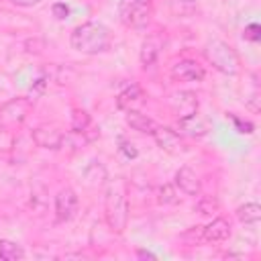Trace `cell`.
Masks as SVG:
<instances>
[{
	"mask_svg": "<svg viewBox=\"0 0 261 261\" xmlns=\"http://www.w3.org/2000/svg\"><path fill=\"white\" fill-rule=\"evenodd\" d=\"M110 41H112V35L108 31V27H104L102 22H94V20L77 24L69 35L71 49H75L84 55L104 53L110 47Z\"/></svg>",
	"mask_w": 261,
	"mask_h": 261,
	"instance_id": "1",
	"label": "cell"
},
{
	"mask_svg": "<svg viewBox=\"0 0 261 261\" xmlns=\"http://www.w3.org/2000/svg\"><path fill=\"white\" fill-rule=\"evenodd\" d=\"M204 57L216 71H220L224 75H237L241 69L237 51L220 39H212L204 45Z\"/></svg>",
	"mask_w": 261,
	"mask_h": 261,
	"instance_id": "2",
	"label": "cell"
},
{
	"mask_svg": "<svg viewBox=\"0 0 261 261\" xmlns=\"http://www.w3.org/2000/svg\"><path fill=\"white\" fill-rule=\"evenodd\" d=\"M104 220L116 234H120L128 224V202L124 192L116 186H110L104 194Z\"/></svg>",
	"mask_w": 261,
	"mask_h": 261,
	"instance_id": "3",
	"label": "cell"
},
{
	"mask_svg": "<svg viewBox=\"0 0 261 261\" xmlns=\"http://www.w3.org/2000/svg\"><path fill=\"white\" fill-rule=\"evenodd\" d=\"M151 0H118V16L126 27L145 29L151 20Z\"/></svg>",
	"mask_w": 261,
	"mask_h": 261,
	"instance_id": "4",
	"label": "cell"
},
{
	"mask_svg": "<svg viewBox=\"0 0 261 261\" xmlns=\"http://www.w3.org/2000/svg\"><path fill=\"white\" fill-rule=\"evenodd\" d=\"M31 110H33V100L31 98H24V96L12 98L6 104H2V108H0V124L6 126V128L20 126L27 120Z\"/></svg>",
	"mask_w": 261,
	"mask_h": 261,
	"instance_id": "5",
	"label": "cell"
},
{
	"mask_svg": "<svg viewBox=\"0 0 261 261\" xmlns=\"http://www.w3.org/2000/svg\"><path fill=\"white\" fill-rule=\"evenodd\" d=\"M151 137L155 139L157 147L169 155H179L186 151V143L184 139L179 137L177 130L169 128V126H155V130L151 133Z\"/></svg>",
	"mask_w": 261,
	"mask_h": 261,
	"instance_id": "6",
	"label": "cell"
},
{
	"mask_svg": "<svg viewBox=\"0 0 261 261\" xmlns=\"http://www.w3.org/2000/svg\"><path fill=\"white\" fill-rule=\"evenodd\" d=\"M33 143L41 149H61V141H63V133L59 130V126L55 124H39L33 128Z\"/></svg>",
	"mask_w": 261,
	"mask_h": 261,
	"instance_id": "7",
	"label": "cell"
},
{
	"mask_svg": "<svg viewBox=\"0 0 261 261\" xmlns=\"http://www.w3.org/2000/svg\"><path fill=\"white\" fill-rule=\"evenodd\" d=\"M77 212V196L71 188H61L55 196V218L57 222H67Z\"/></svg>",
	"mask_w": 261,
	"mask_h": 261,
	"instance_id": "8",
	"label": "cell"
},
{
	"mask_svg": "<svg viewBox=\"0 0 261 261\" xmlns=\"http://www.w3.org/2000/svg\"><path fill=\"white\" fill-rule=\"evenodd\" d=\"M169 104H171V110L177 118H186L194 112H198V96L190 90H179V92H173L171 98H169Z\"/></svg>",
	"mask_w": 261,
	"mask_h": 261,
	"instance_id": "9",
	"label": "cell"
},
{
	"mask_svg": "<svg viewBox=\"0 0 261 261\" xmlns=\"http://www.w3.org/2000/svg\"><path fill=\"white\" fill-rule=\"evenodd\" d=\"M171 80L175 82H202L204 80V67L194 59H179L171 65Z\"/></svg>",
	"mask_w": 261,
	"mask_h": 261,
	"instance_id": "10",
	"label": "cell"
},
{
	"mask_svg": "<svg viewBox=\"0 0 261 261\" xmlns=\"http://www.w3.org/2000/svg\"><path fill=\"white\" fill-rule=\"evenodd\" d=\"M177 126H179V130L184 135H188L192 139H200V137H204L210 130L208 120L202 114H198V112H194V114H190L186 118H177Z\"/></svg>",
	"mask_w": 261,
	"mask_h": 261,
	"instance_id": "11",
	"label": "cell"
},
{
	"mask_svg": "<svg viewBox=\"0 0 261 261\" xmlns=\"http://www.w3.org/2000/svg\"><path fill=\"white\" fill-rule=\"evenodd\" d=\"M175 186H177L184 194H188V196H198L200 190H202L200 177H198L196 171L190 169L188 165H184V167H179V169L175 171Z\"/></svg>",
	"mask_w": 261,
	"mask_h": 261,
	"instance_id": "12",
	"label": "cell"
},
{
	"mask_svg": "<svg viewBox=\"0 0 261 261\" xmlns=\"http://www.w3.org/2000/svg\"><path fill=\"white\" fill-rule=\"evenodd\" d=\"M202 237H204V243H222L230 237V222L218 216L210 224L202 226Z\"/></svg>",
	"mask_w": 261,
	"mask_h": 261,
	"instance_id": "13",
	"label": "cell"
},
{
	"mask_svg": "<svg viewBox=\"0 0 261 261\" xmlns=\"http://www.w3.org/2000/svg\"><path fill=\"white\" fill-rule=\"evenodd\" d=\"M143 104V90L137 84L126 86L122 92H118L116 96V106L120 110H139V106Z\"/></svg>",
	"mask_w": 261,
	"mask_h": 261,
	"instance_id": "14",
	"label": "cell"
},
{
	"mask_svg": "<svg viewBox=\"0 0 261 261\" xmlns=\"http://www.w3.org/2000/svg\"><path fill=\"white\" fill-rule=\"evenodd\" d=\"M159 51H161V37L157 35H151L143 41L141 45V53H139V59H141V65L143 67H151L157 57H159Z\"/></svg>",
	"mask_w": 261,
	"mask_h": 261,
	"instance_id": "15",
	"label": "cell"
},
{
	"mask_svg": "<svg viewBox=\"0 0 261 261\" xmlns=\"http://www.w3.org/2000/svg\"><path fill=\"white\" fill-rule=\"evenodd\" d=\"M124 120H126V124H128L133 130H139V133H143V135H151V133L155 130V126H157L151 116H147V114H143V112H139V110H126Z\"/></svg>",
	"mask_w": 261,
	"mask_h": 261,
	"instance_id": "16",
	"label": "cell"
},
{
	"mask_svg": "<svg viewBox=\"0 0 261 261\" xmlns=\"http://www.w3.org/2000/svg\"><path fill=\"white\" fill-rule=\"evenodd\" d=\"M237 218L243 224H257L261 220V206L257 202H247L237 208Z\"/></svg>",
	"mask_w": 261,
	"mask_h": 261,
	"instance_id": "17",
	"label": "cell"
},
{
	"mask_svg": "<svg viewBox=\"0 0 261 261\" xmlns=\"http://www.w3.org/2000/svg\"><path fill=\"white\" fill-rule=\"evenodd\" d=\"M84 177H86L88 186L98 188V186H102V184L106 181V167H104L100 161H92V163L86 167Z\"/></svg>",
	"mask_w": 261,
	"mask_h": 261,
	"instance_id": "18",
	"label": "cell"
},
{
	"mask_svg": "<svg viewBox=\"0 0 261 261\" xmlns=\"http://www.w3.org/2000/svg\"><path fill=\"white\" fill-rule=\"evenodd\" d=\"M22 257H24V251L18 243L0 239V259L2 261H20Z\"/></svg>",
	"mask_w": 261,
	"mask_h": 261,
	"instance_id": "19",
	"label": "cell"
},
{
	"mask_svg": "<svg viewBox=\"0 0 261 261\" xmlns=\"http://www.w3.org/2000/svg\"><path fill=\"white\" fill-rule=\"evenodd\" d=\"M218 210H220V204L214 196H202L196 202V212H200L202 216H214L218 214Z\"/></svg>",
	"mask_w": 261,
	"mask_h": 261,
	"instance_id": "20",
	"label": "cell"
},
{
	"mask_svg": "<svg viewBox=\"0 0 261 261\" xmlns=\"http://www.w3.org/2000/svg\"><path fill=\"white\" fill-rule=\"evenodd\" d=\"M90 114L82 108H73L71 110V130L75 133H86L90 128Z\"/></svg>",
	"mask_w": 261,
	"mask_h": 261,
	"instance_id": "21",
	"label": "cell"
},
{
	"mask_svg": "<svg viewBox=\"0 0 261 261\" xmlns=\"http://www.w3.org/2000/svg\"><path fill=\"white\" fill-rule=\"evenodd\" d=\"M157 202L163 204V206H167V204H175V202H177L175 188H173L171 184H163V186H159V190H157Z\"/></svg>",
	"mask_w": 261,
	"mask_h": 261,
	"instance_id": "22",
	"label": "cell"
},
{
	"mask_svg": "<svg viewBox=\"0 0 261 261\" xmlns=\"http://www.w3.org/2000/svg\"><path fill=\"white\" fill-rule=\"evenodd\" d=\"M47 84H49V80H47L45 75H41V77H37V80L33 82V86H31V90H29V98H33V100H37L39 96H43V94H45V90H47Z\"/></svg>",
	"mask_w": 261,
	"mask_h": 261,
	"instance_id": "23",
	"label": "cell"
},
{
	"mask_svg": "<svg viewBox=\"0 0 261 261\" xmlns=\"http://www.w3.org/2000/svg\"><path fill=\"white\" fill-rule=\"evenodd\" d=\"M188 245H200V243H204V237H202V226H192L190 230H186L184 232V237H181Z\"/></svg>",
	"mask_w": 261,
	"mask_h": 261,
	"instance_id": "24",
	"label": "cell"
},
{
	"mask_svg": "<svg viewBox=\"0 0 261 261\" xmlns=\"http://www.w3.org/2000/svg\"><path fill=\"white\" fill-rule=\"evenodd\" d=\"M118 153H120L124 159H135V157L139 155L137 147H135L130 141H124V139H120V143H118Z\"/></svg>",
	"mask_w": 261,
	"mask_h": 261,
	"instance_id": "25",
	"label": "cell"
},
{
	"mask_svg": "<svg viewBox=\"0 0 261 261\" xmlns=\"http://www.w3.org/2000/svg\"><path fill=\"white\" fill-rule=\"evenodd\" d=\"M243 37H245V41L257 43V41L261 39V27H259L257 22H251V24H247V27H245V31H243Z\"/></svg>",
	"mask_w": 261,
	"mask_h": 261,
	"instance_id": "26",
	"label": "cell"
},
{
	"mask_svg": "<svg viewBox=\"0 0 261 261\" xmlns=\"http://www.w3.org/2000/svg\"><path fill=\"white\" fill-rule=\"evenodd\" d=\"M230 120H232V124H234V128H237V133H241V135H251L253 133V122H249V120H243V118H239V116H234V114H230Z\"/></svg>",
	"mask_w": 261,
	"mask_h": 261,
	"instance_id": "27",
	"label": "cell"
},
{
	"mask_svg": "<svg viewBox=\"0 0 261 261\" xmlns=\"http://www.w3.org/2000/svg\"><path fill=\"white\" fill-rule=\"evenodd\" d=\"M51 12H53V16H55V18L65 20V18L69 16V6H67L65 2H55V4L51 6Z\"/></svg>",
	"mask_w": 261,
	"mask_h": 261,
	"instance_id": "28",
	"label": "cell"
},
{
	"mask_svg": "<svg viewBox=\"0 0 261 261\" xmlns=\"http://www.w3.org/2000/svg\"><path fill=\"white\" fill-rule=\"evenodd\" d=\"M137 257H139V259H151V261L157 259V255L151 253V251H147V249H137Z\"/></svg>",
	"mask_w": 261,
	"mask_h": 261,
	"instance_id": "29",
	"label": "cell"
},
{
	"mask_svg": "<svg viewBox=\"0 0 261 261\" xmlns=\"http://www.w3.org/2000/svg\"><path fill=\"white\" fill-rule=\"evenodd\" d=\"M247 106H249L253 112H259V96H257V94H253V96L247 100Z\"/></svg>",
	"mask_w": 261,
	"mask_h": 261,
	"instance_id": "30",
	"label": "cell"
},
{
	"mask_svg": "<svg viewBox=\"0 0 261 261\" xmlns=\"http://www.w3.org/2000/svg\"><path fill=\"white\" fill-rule=\"evenodd\" d=\"M14 6H22V8H29V6H35V4H39L41 0H10Z\"/></svg>",
	"mask_w": 261,
	"mask_h": 261,
	"instance_id": "31",
	"label": "cell"
}]
</instances>
